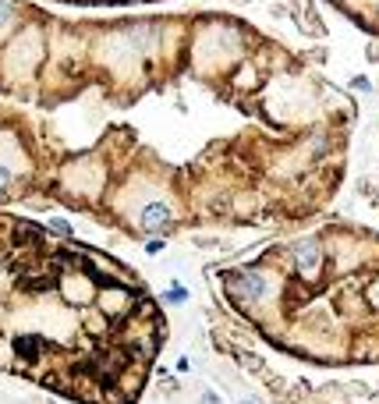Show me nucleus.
Returning <instances> with one entry per match:
<instances>
[{
    "mask_svg": "<svg viewBox=\"0 0 379 404\" xmlns=\"http://www.w3.org/2000/svg\"><path fill=\"white\" fill-rule=\"evenodd\" d=\"M0 220V369L75 404H135L167 319L135 266L92 245Z\"/></svg>",
    "mask_w": 379,
    "mask_h": 404,
    "instance_id": "obj_1",
    "label": "nucleus"
},
{
    "mask_svg": "<svg viewBox=\"0 0 379 404\" xmlns=\"http://www.w3.org/2000/svg\"><path fill=\"white\" fill-rule=\"evenodd\" d=\"M270 348L312 365H379V231L326 224L216 273Z\"/></svg>",
    "mask_w": 379,
    "mask_h": 404,
    "instance_id": "obj_2",
    "label": "nucleus"
},
{
    "mask_svg": "<svg viewBox=\"0 0 379 404\" xmlns=\"http://www.w3.org/2000/svg\"><path fill=\"white\" fill-rule=\"evenodd\" d=\"M330 8H337L347 21H355L358 28H365L369 36L379 39V0H326Z\"/></svg>",
    "mask_w": 379,
    "mask_h": 404,
    "instance_id": "obj_3",
    "label": "nucleus"
},
{
    "mask_svg": "<svg viewBox=\"0 0 379 404\" xmlns=\"http://www.w3.org/2000/svg\"><path fill=\"white\" fill-rule=\"evenodd\" d=\"M71 4H89V8H142L156 0H71Z\"/></svg>",
    "mask_w": 379,
    "mask_h": 404,
    "instance_id": "obj_4",
    "label": "nucleus"
},
{
    "mask_svg": "<svg viewBox=\"0 0 379 404\" xmlns=\"http://www.w3.org/2000/svg\"><path fill=\"white\" fill-rule=\"evenodd\" d=\"M11 184H15V174H11V167H8V164H0V199H4V195H11Z\"/></svg>",
    "mask_w": 379,
    "mask_h": 404,
    "instance_id": "obj_5",
    "label": "nucleus"
},
{
    "mask_svg": "<svg viewBox=\"0 0 379 404\" xmlns=\"http://www.w3.org/2000/svg\"><path fill=\"white\" fill-rule=\"evenodd\" d=\"M184 298H188L184 288H170V291H167V301H184Z\"/></svg>",
    "mask_w": 379,
    "mask_h": 404,
    "instance_id": "obj_6",
    "label": "nucleus"
},
{
    "mask_svg": "<svg viewBox=\"0 0 379 404\" xmlns=\"http://www.w3.org/2000/svg\"><path fill=\"white\" fill-rule=\"evenodd\" d=\"M245 404H256V401H245Z\"/></svg>",
    "mask_w": 379,
    "mask_h": 404,
    "instance_id": "obj_7",
    "label": "nucleus"
}]
</instances>
